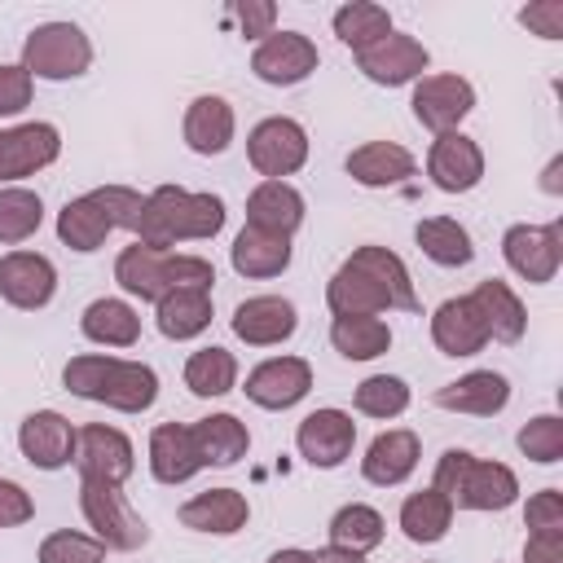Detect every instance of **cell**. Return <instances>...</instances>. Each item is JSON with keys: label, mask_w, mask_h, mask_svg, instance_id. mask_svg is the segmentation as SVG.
I'll return each instance as SVG.
<instances>
[{"label": "cell", "mask_w": 563, "mask_h": 563, "mask_svg": "<svg viewBox=\"0 0 563 563\" xmlns=\"http://www.w3.org/2000/svg\"><path fill=\"white\" fill-rule=\"evenodd\" d=\"M325 303L334 317H378V312H418V295L409 268L387 246H356L325 286Z\"/></svg>", "instance_id": "obj_1"}, {"label": "cell", "mask_w": 563, "mask_h": 563, "mask_svg": "<svg viewBox=\"0 0 563 563\" xmlns=\"http://www.w3.org/2000/svg\"><path fill=\"white\" fill-rule=\"evenodd\" d=\"M224 229V202L216 194H189L180 185H158L136 220V242L145 246H176V242H198V238H216Z\"/></svg>", "instance_id": "obj_2"}, {"label": "cell", "mask_w": 563, "mask_h": 563, "mask_svg": "<svg viewBox=\"0 0 563 563\" xmlns=\"http://www.w3.org/2000/svg\"><path fill=\"white\" fill-rule=\"evenodd\" d=\"M62 383H66V391L97 400L106 409H119V413H141L158 396V374L150 365L123 361V356H92V352L70 356L62 369Z\"/></svg>", "instance_id": "obj_3"}, {"label": "cell", "mask_w": 563, "mask_h": 563, "mask_svg": "<svg viewBox=\"0 0 563 563\" xmlns=\"http://www.w3.org/2000/svg\"><path fill=\"white\" fill-rule=\"evenodd\" d=\"M114 282H119L128 295L158 303V299H163L167 290H176V286H207V290H211L216 268H211V260H202V255H172V251L132 242V246H123V255L114 260Z\"/></svg>", "instance_id": "obj_4"}, {"label": "cell", "mask_w": 563, "mask_h": 563, "mask_svg": "<svg viewBox=\"0 0 563 563\" xmlns=\"http://www.w3.org/2000/svg\"><path fill=\"white\" fill-rule=\"evenodd\" d=\"M145 198L128 185H101L84 198H70L57 211V238L70 251H97L106 242V233L114 229H136Z\"/></svg>", "instance_id": "obj_5"}, {"label": "cell", "mask_w": 563, "mask_h": 563, "mask_svg": "<svg viewBox=\"0 0 563 563\" xmlns=\"http://www.w3.org/2000/svg\"><path fill=\"white\" fill-rule=\"evenodd\" d=\"M435 493L449 497L453 510H506L519 497V479L501 462H479L466 449H449L435 466Z\"/></svg>", "instance_id": "obj_6"}, {"label": "cell", "mask_w": 563, "mask_h": 563, "mask_svg": "<svg viewBox=\"0 0 563 563\" xmlns=\"http://www.w3.org/2000/svg\"><path fill=\"white\" fill-rule=\"evenodd\" d=\"M22 66L31 79H79L92 66V44L75 22H44L26 35Z\"/></svg>", "instance_id": "obj_7"}, {"label": "cell", "mask_w": 563, "mask_h": 563, "mask_svg": "<svg viewBox=\"0 0 563 563\" xmlns=\"http://www.w3.org/2000/svg\"><path fill=\"white\" fill-rule=\"evenodd\" d=\"M79 506H84V519H88V528L97 532V541L106 550H141L150 541L145 519L128 506V497L119 493V484L79 479Z\"/></svg>", "instance_id": "obj_8"}, {"label": "cell", "mask_w": 563, "mask_h": 563, "mask_svg": "<svg viewBox=\"0 0 563 563\" xmlns=\"http://www.w3.org/2000/svg\"><path fill=\"white\" fill-rule=\"evenodd\" d=\"M246 158H251V167L264 180H282V176L299 172L308 163V132H303V123H295L286 114H273V119L255 123L251 136H246Z\"/></svg>", "instance_id": "obj_9"}, {"label": "cell", "mask_w": 563, "mask_h": 563, "mask_svg": "<svg viewBox=\"0 0 563 563\" xmlns=\"http://www.w3.org/2000/svg\"><path fill=\"white\" fill-rule=\"evenodd\" d=\"M501 255L523 282H532V286L554 282V273L563 264V229L559 224H515L501 238Z\"/></svg>", "instance_id": "obj_10"}, {"label": "cell", "mask_w": 563, "mask_h": 563, "mask_svg": "<svg viewBox=\"0 0 563 563\" xmlns=\"http://www.w3.org/2000/svg\"><path fill=\"white\" fill-rule=\"evenodd\" d=\"M75 466H79V479L123 484L136 471V453L123 431H114L106 422H88L75 431Z\"/></svg>", "instance_id": "obj_11"}, {"label": "cell", "mask_w": 563, "mask_h": 563, "mask_svg": "<svg viewBox=\"0 0 563 563\" xmlns=\"http://www.w3.org/2000/svg\"><path fill=\"white\" fill-rule=\"evenodd\" d=\"M409 106H413V119L422 128H431L435 136H444V132H457V123L471 114L475 88L462 75H422Z\"/></svg>", "instance_id": "obj_12"}, {"label": "cell", "mask_w": 563, "mask_h": 563, "mask_svg": "<svg viewBox=\"0 0 563 563\" xmlns=\"http://www.w3.org/2000/svg\"><path fill=\"white\" fill-rule=\"evenodd\" d=\"M352 444H356V422H352L343 409H312V413L299 422V431H295L299 457H303L308 466H321V471L347 462Z\"/></svg>", "instance_id": "obj_13"}, {"label": "cell", "mask_w": 563, "mask_h": 563, "mask_svg": "<svg viewBox=\"0 0 563 563\" xmlns=\"http://www.w3.org/2000/svg\"><path fill=\"white\" fill-rule=\"evenodd\" d=\"M251 70L264 79V84H277V88H290L299 79H308L317 70V44L299 31H273L260 40L255 57H251Z\"/></svg>", "instance_id": "obj_14"}, {"label": "cell", "mask_w": 563, "mask_h": 563, "mask_svg": "<svg viewBox=\"0 0 563 563\" xmlns=\"http://www.w3.org/2000/svg\"><path fill=\"white\" fill-rule=\"evenodd\" d=\"M62 154V132L53 123L0 128V180H22Z\"/></svg>", "instance_id": "obj_15"}, {"label": "cell", "mask_w": 563, "mask_h": 563, "mask_svg": "<svg viewBox=\"0 0 563 563\" xmlns=\"http://www.w3.org/2000/svg\"><path fill=\"white\" fill-rule=\"evenodd\" d=\"M356 66H361L365 79H374V84H383V88H400V84L422 79V70L431 66V53H427L413 35H396V31H391V35L378 40L374 48L356 53Z\"/></svg>", "instance_id": "obj_16"}, {"label": "cell", "mask_w": 563, "mask_h": 563, "mask_svg": "<svg viewBox=\"0 0 563 563\" xmlns=\"http://www.w3.org/2000/svg\"><path fill=\"white\" fill-rule=\"evenodd\" d=\"M53 290H57V268H53L48 255H40V251H9L0 260V295L13 308L35 312V308H44L53 299Z\"/></svg>", "instance_id": "obj_17"}, {"label": "cell", "mask_w": 563, "mask_h": 563, "mask_svg": "<svg viewBox=\"0 0 563 563\" xmlns=\"http://www.w3.org/2000/svg\"><path fill=\"white\" fill-rule=\"evenodd\" d=\"M312 387V365L303 356H273L246 374V396L260 409H290L308 396Z\"/></svg>", "instance_id": "obj_18"}, {"label": "cell", "mask_w": 563, "mask_h": 563, "mask_svg": "<svg viewBox=\"0 0 563 563\" xmlns=\"http://www.w3.org/2000/svg\"><path fill=\"white\" fill-rule=\"evenodd\" d=\"M18 449L31 466L40 471H62L66 462H75V427L57 413V409H35L22 418L18 431Z\"/></svg>", "instance_id": "obj_19"}, {"label": "cell", "mask_w": 563, "mask_h": 563, "mask_svg": "<svg viewBox=\"0 0 563 563\" xmlns=\"http://www.w3.org/2000/svg\"><path fill=\"white\" fill-rule=\"evenodd\" d=\"M427 176L435 180V189L444 194H466L484 180V154L471 136L462 132H444L431 141V154H427Z\"/></svg>", "instance_id": "obj_20"}, {"label": "cell", "mask_w": 563, "mask_h": 563, "mask_svg": "<svg viewBox=\"0 0 563 563\" xmlns=\"http://www.w3.org/2000/svg\"><path fill=\"white\" fill-rule=\"evenodd\" d=\"M299 325V312L290 299L282 295H255V299H242L233 308V334L251 347H268V343H282L290 339Z\"/></svg>", "instance_id": "obj_21"}, {"label": "cell", "mask_w": 563, "mask_h": 563, "mask_svg": "<svg viewBox=\"0 0 563 563\" xmlns=\"http://www.w3.org/2000/svg\"><path fill=\"white\" fill-rule=\"evenodd\" d=\"M418 457H422L418 435L409 427H391V431H383V435L369 440V449L361 457V475L369 484H378V488H391V484H405L413 475Z\"/></svg>", "instance_id": "obj_22"}, {"label": "cell", "mask_w": 563, "mask_h": 563, "mask_svg": "<svg viewBox=\"0 0 563 563\" xmlns=\"http://www.w3.org/2000/svg\"><path fill=\"white\" fill-rule=\"evenodd\" d=\"M431 339L444 356H475L484 352L488 343V330H484V317L479 308L471 303V295H457V299H444L435 312H431Z\"/></svg>", "instance_id": "obj_23"}, {"label": "cell", "mask_w": 563, "mask_h": 563, "mask_svg": "<svg viewBox=\"0 0 563 563\" xmlns=\"http://www.w3.org/2000/svg\"><path fill=\"white\" fill-rule=\"evenodd\" d=\"M303 224V194L286 180H264L251 189L246 198V229L273 233V238H290Z\"/></svg>", "instance_id": "obj_24"}, {"label": "cell", "mask_w": 563, "mask_h": 563, "mask_svg": "<svg viewBox=\"0 0 563 563\" xmlns=\"http://www.w3.org/2000/svg\"><path fill=\"white\" fill-rule=\"evenodd\" d=\"M506 400H510V383H506L497 369H471V374H462L457 383H444V387L435 391V405H440V409L475 413V418L501 413Z\"/></svg>", "instance_id": "obj_25"}, {"label": "cell", "mask_w": 563, "mask_h": 563, "mask_svg": "<svg viewBox=\"0 0 563 563\" xmlns=\"http://www.w3.org/2000/svg\"><path fill=\"white\" fill-rule=\"evenodd\" d=\"M150 471L158 484H185L202 471V453L185 422H163L150 435Z\"/></svg>", "instance_id": "obj_26"}, {"label": "cell", "mask_w": 563, "mask_h": 563, "mask_svg": "<svg viewBox=\"0 0 563 563\" xmlns=\"http://www.w3.org/2000/svg\"><path fill=\"white\" fill-rule=\"evenodd\" d=\"M246 497L238 488H207L198 497H189L180 506V523L194 528V532H216V537H233L246 528Z\"/></svg>", "instance_id": "obj_27"}, {"label": "cell", "mask_w": 563, "mask_h": 563, "mask_svg": "<svg viewBox=\"0 0 563 563\" xmlns=\"http://www.w3.org/2000/svg\"><path fill=\"white\" fill-rule=\"evenodd\" d=\"M347 176L365 189H387L413 176V154L396 141H369L347 154Z\"/></svg>", "instance_id": "obj_28"}, {"label": "cell", "mask_w": 563, "mask_h": 563, "mask_svg": "<svg viewBox=\"0 0 563 563\" xmlns=\"http://www.w3.org/2000/svg\"><path fill=\"white\" fill-rule=\"evenodd\" d=\"M471 303L479 308L488 339H497V343H519V339H523V330H528V312H523L519 295H515L506 282H497V277L479 282V286L471 290Z\"/></svg>", "instance_id": "obj_29"}, {"label": "cell", "mask_w": 563, "mask_h": 563, "mask_svg": "<svg viewBox=\"0 0 563 563\" xmlns=\"http://www.w3.org/2000/svg\"><path fill=\"white\" fill-rule=\"evenodd\" d=\"M233 141V106L224 97H194L185 110V145L194 154H224Z\"/></svg>", "instance_id": "obj_30"}, {"label": "cell", "mask_w": 563, "mask_h": 563, "mask_svg": "<svg viewBox=\"0 0 563 563\" xmlns=\"http://www.w3.org/2000/svg\"><path fill=\"white\" fill-rule=\"evenodd\" d=\"M211 325V290L207 286H176L158 299V330L167 339H194Z\"/></svg>", "instance_id": "obj_31"}, {"label": "cell", "mask_w": 563, "mask_h": 563, "mask_svg": "<svg viewBox=\"0 0 563 563\" xmlns=\"http://www.w3.org/2000/svg\"><path fill=\"white\" fill-rule=\"evenodd\" d=\"M189 431H194V444H198V453H202V466H233V462L246 457V449H251V431H246V422H238L233 413L198 418Z\"/></svg>", "instance_id": "obj_32"}, {"label": "cell", "mask_w": 563, "mask_h": 563, "mask_svg": "<svg viewBox=\"0 0 563 563\" xmlns=\"http://www.w3.org/2000/svg\"><path fill=\"white\" fill-rule=\"evenodd\" d=\"M79 330L92 339V343H106V347H132L141 339V317L132 303L123 299H92L79 317Z\"/></svg>", "instance_id": "obj_33"}, {"label": "cell", "mask_w": 563, "mask_h": 563, "mask_svg": "<svg viewBox=\"0 0 563 563\" xmlns=\"http://www.w3.org/2000/svg\"><path fill=\"white\" fill-rule=\"evenodd\" d=\"M233 268L242 277H277L286 273L290 264V238H273V233H260V229H242L233 238V251H229Z\"/></svg>", "instance_id": "obj_34"}, {"label": "cell", "mask_w": 563, "mask_h": 563, "mask_svg": "<svg viewBox=\"0 0 563 563\" xmlns=\"http://www.w3.org/2000/svg\"><path fill=\"white\" fill-rule=\"evenodd\" d=\"M413 238H418L422 255H427V260H435V264H444V268H462V264H471V255H475L471 233H466L457 220H449V216L418 220Z\"/></svg>", "instance_id": "obj_35"}, {"label": "cell", "mask_w": 563, "mask_h": 563, "mask_svg": "<svg viewBox=\"0 0 563 563\" xmlns=\"http://www.w3.org/2000/svg\"><path fill=\"white\" fill-rule=\"evenodd\" d=\"M330 343L347 361H374V356H383L391 347V330L378 317H334Z\"/></svg>", "instance_id": "obj_36"}, {"label": "cell", "mask_w": 563, "mask_h": 563, "mask_svg": "<svg viewBox=\"0 0 563 563\" xmlns=\"http://www.w3.org/2000/svg\"><path fill=\"white\" fill-rule=\"evenodd\" d=\"M449 523H453V506H449V497L435 493V488H422V493L405 497V506H400V528H405V537L418 541V545L440 541V537L449 532Z\"/></svg>", "instance_id": "obj_37"}, {"label": "cell", "mask_w": 563, "mask_h": 563, "mask_svg": "<svg viewBox=\"0 0 563 563\" xmlns=\"http://www.w3.org/2000/svg\"><path fill=\"white\" fill-rule=\"evenodd\" d=\"M334 35L352 48V53H365L374 48L378 40L391 35V13L383 4H369V0H352L334 13Z\"/></svg>", "instance_id": "obj_38"}, {"label": "cell", "mask_w": 563, "mask_h": 563, "mask_svg": "<svg viewBox=\"0 0 563 563\" xmlns=\"http://www.w3.org/2000/svg\"><path fill=\"white\" fill-rule=\"evenodd\" d=\"M378 541H383V515H378L374 506L352 501V506H343V510L330 519V545H334V550H347V554H361V559H365Z\"/></svg>", "instance_id": "obj_39"}, {"label": "cell", "mask_w": 563, "mask_h": 563, "mask_svg": "<svg viewBox=\"0 0 563 563\" xmlns=\"http://www.w3.org/2000/svg\"><path fill=\"white\" fill-rule=\"evenodd\" d=\"M238 383V361L224 347H198L185 361V387L194 396H224Z\"/></svg>", "instance_id": "obj_40"}, {"label": "cell", "mask_w": 563, "mask_h": 563, "mask_svg": "<svg viewBox=\"0 0 563 563\" xmlns=\"http://www.w3.org/2000/svg\"><path fill=\"white\" fill-rule=\"evenodd\" d=\"M40 220H44V202H40V194H31V189H0V242L4 246H18V242H26L35 229H40Z\"/></svg>", "instance_id": "obj_41"}, {"label": "cell", "mask_w": 563, "mask_h": 563, "mask_svg": "<svg viewBox=\"0 0 563 563\" xmlns=\"http://www.w3.org/2000/svg\"><path fill=\"white\" fill-rule=\"evenodd\" d=\"M356 409L365 418H400L409 409V387L396 374H374L356 387Z\"/></svg>", "instance_id": "obj_42"}, {"label": "cell", "mask_w": 563, "mask_h": 563, "mask_svg": "<svg viewBox=\"0 0 563 563\" xmlns=\"http://www.w3.org/2000/svg\"><path fill=\"white\" fill-rule=\"evenodd\" d=\"M519 449H523V457H532V462H541V466L559 462V457H563V418H559V413L532 418V422L519 431Z\"/></svg>", "instance_id": "obj_43"}, {"label": "cell", "mask_w": 563, "mask_h": 563, "mask_svg": "<svg viewBox=\"0 0 563 563\" xmlns=\"http://www.w3.org/2000/svg\"><path fill=\"white\" fill-rule=\"evenodd\" d=\"M106 545L84 532H53L40 545V563H101Z\"/></svg>", "instance_id": "obj_44"}, {"label": "cell", "mask_w": 563, "mask_h": 563, "mask_svg": "<svg viewBox=\"0 0 563 563\" xmlns=\"http://www.w3.org/2000/svg\"><path fill=\"white\" fill-rule=\"evenodd\" d=\"M523 523L532 532H563V493L559 488H541L528 497V510H523Z\"/></svg>", "instance_id": "obj_45"}, {"label": "cell", "mask_w": 563, "mask_h": 563, "mask_svg": "<svg viewBox=\"0 0 563 563\" xmlns=\"http://www.w3.org/2000/svg\"><path fill=\"white\" fill-rule=\"evenodd\" d=\"M519 22L528 31H537L541 40H559L563 35V0H537V4L519 9Z\"/></svg>", "instance_id": "obj_46"}, {"label": "cell", "mask_w": 563, "mask_h": 563, "mask_svg": "<svg viewBox=\"0 0 563 563\" xmlns=\"http://www.w3.org/2000/svg\"><path fill=\"white\" fill-rule=\"evenodd\" d=\"M31 106V75L26 66H0V114H18Z\"/></svg>", "instance_id": "obj_47"}, {"label": "cell", "mask_w": 563, "mask_h": 563, "mask_svg": "<svg viewBox=\"0 0 563 563\" xmlns=\"http://www.w3.org/2000/svg\"><path fill=\"white\" fill-rule=\"evenodd\" d=\"M31 515H35L31 493H26L22 484H13V479H0V528H18V523H26Z\"/></svg>", "instance_id": "obj_48"}, {"label": "cell", "mask_w": 563, "mask_h": 563, "mask_svg": "<svg viewBox=\"0 0 563 563\" xmlns=\"http://www.w3.org/2000/svg\"><path fill=\"white\" fill-rule=\"evenodd\" d=\"M233 13H238V22H242V35H246V40H255V35H273L277 9H273L268 0H242V4H233Z\"/></svg>", "instance_id": "obj_49"}, {"label": "cell", "mask_w": 563, "mask_h": 563, "mask_svg": "<svg viewBox=\"0 0 563 563\" xmlns=\"http://www.w3.org/2000/svg\"><path fill=\"white\" fill-rule=\"evenodd\" d=\"M523 563H563V532H528Z\"/></svg>", "instance_id": "obj_50"}, {"label": "cell", "mask_w": 563, "mask_h": 563, "mask_svg": "<svg viewBox=\"0 0 563 563\" xmlns=\"http://www.w3.org/2000/svg\"><path fill=\"white\" fill-rule=\"evenodd\" d=\"M312 554H317V563H361V554H347V550H334V545L312 550Z\"/></svg>", "instance_id": "obj_51"}, {"label": "cell", "mask_w": 563, "mask_h": 563, "mask_svg": "<svg viewBox=\"0 0 563 563\" xmlns=\"http://www.w3.org/2000/svg\"><path fill=\"white\" fill-rule=\"evenodd\" d=\"M268 563H317V554L312 550H277Z\"/></svg>", "instance_id": "obj_52"}]
</instances>
